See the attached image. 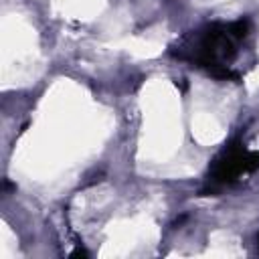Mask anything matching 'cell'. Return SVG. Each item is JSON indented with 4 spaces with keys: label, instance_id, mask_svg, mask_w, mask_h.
Returning a JSON list of instances; mask_svg holds the SVG:
<instances>
[{
    "label": "cell",
    "instance_id": "1",
    "mask_svg": "<svg viewBox=\"0 0 259 259\" xmlns=\"http://www.w3.org/2000/svg\"><path fill=\"white\" fill-rule=\"evenodd\" d=\"M237 36L231 32L229 24H208L206 28L194 34V42L186 49H178V57L194 63L200 69H206L217 79H239L231 71V61L237 55Z\"/></svg>",
    "mask_w": 259,
    "mask_h": 259
},
{
    "label": "cell",
    "instance_id": "2",
    "mask_svg": "<svg viewBox=\"0 0 259 259\" xmlns=\"http://www.w3.org/2000/svg\"><path fill=\"white\" fill-rule=\"evenodd\" d=\"M255 170H259V152H251L241 140H233L212 160L208 170V184L210 188H223Z\"/></svg>",
    "mask_w": 259,
    "mask_h": 259
}]
</instances>
